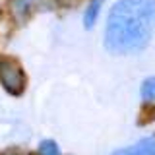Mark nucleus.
Instances as JSON below:
<instances>
[{
  "label": "nucleus",
  "instance_id": "nucleus-2",
  "mask_svg": "<svg viewBox=\"0 0 155 155\" xmlns=\"http://www.w3.org/2000/svg\"><path fill=\"white\" fill-rule=\"evenodd\" d=\"M0 81L8 93L19 95L25 89V72L16 60L4 58V60H0Z\"/></svg>",
  "mask_w": 155,
  "mask_h": 155
},
{
  "label": "nucleus",
  "instance_id": "nucleus-1",
  "mask_svg": "<svg viewBox=\"0 0 155 155\" xmlns=\"http://www.w3.org/2000/svg\"><path fill=\"white\" fill-rule=\"evenodd\" d=\"M155 29V0H118L109 12L105 47L113 54H134L147 47Z\"/></svg>",
  "mask_w": 155,
  "mask_h": 155
},
{
  "label": "nucleus",
  "instance_id": "nucleus-5",
  "mask_svg": "<svg viewBox=\"0 0 155 155\" xmlns=\"http://www.w3.org/2000/svg\"><path fill=\"white\" fill-rule=\"evenodd\" d=\"M155 120V105H151V101H145V105L140 109V114H138V124L143 126V124H149Z\"/></svg>",
  "mask_w": 155,
  "mask_h": 155
},
{
  "label": "nucleus",
  "instance_id": "nucleus-3",
  "mask_svg": "<svg viewBox=\"0 0 155 155\" xmlns=\"http://www.w3.org/2000/svg\"><path fill=\"white\" fill-rule=\"evenodd\" d=\"M114 155H155V138H143Z\"/></svg>",
  "mask_w": 155,
  "mask_h": 155
},
{
  "label": "nucleus",
  "instance_id": "nucleus-7",
  "mask_svg": "<svg viewBox=\"0 0 155 155\" xmlns=\"http://www.w3.org/2000/svg\"><path fill=\"white\" fill-rule=\"evenodd\" d=\"M39 155H60V149H58L56 142L52 140H45L39 145Z\"/></svg>",
  "mask_w": 155,
  "mask_h": 155
},
{
  "label": "nucleus",
  "instance_id": "nucleus-6",
  "mask_svg": "<svg viewBox=\"0 0 155 155\" xmlns=\"http://www.w3.org/2000/svg\"><path fill=\"white\" fill-rule=\"evenodd\" d=\"M142 99L143 101H155V78H147L142 84Z\"/></svg>",
  "mask_w": 155,
  "mask_h": 155
},
{
  "label": "nucleus",
  "instance_id": "nucleus-4",
  "mask_svg": "<svg viewBox=\"0 0 155 155\" xmlns=\"http://www.w3.org/2000/svg\"><path fill=\"white\" fill-rule=\"evenodd\" d=\"M101 6H103V0H91L89 6L85 10V16H84V25L87 29H91L95 25L97 18H99V12H101Z\"/></svg>",
  "mask_w": 155,
  "mask_h": 155
}]
</instances>
